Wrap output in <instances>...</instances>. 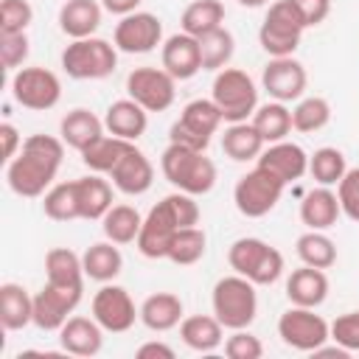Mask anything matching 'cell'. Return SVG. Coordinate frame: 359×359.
I'll return each instance as SVG.
<instances>
[{"instance_id":"6da1fadb","label":"cell","mask_w":359,"mask_h":359,"mask_svg":"<svg viewBox=\"0 0 359 359\" xmlns=\"http://www.w3.org/2000/svg\"><path fill=\"white\" fill-rule=\"evenodd\" d=\"M65 157V140L50 135H28L22 140V149L6 168L8 188L22 199L45 196V191L53 185L59 165Z\"/></svg>"},{"instance_id":"7a4b0ae2","label":"cell","mask_w":359,"mask_h":359,"mask_svg":"<svg viewBox=\"0 0 359 359\" xmlns=\"http://www.w3.org/2000/svg\"><path fill=\"white\" fill-rule=\"evenodd\" d=\"M194 224H199V205L194 202L191 194L174 191V194L163 196L143 216V227L137 233L135 247L146 258H165L174 233L180 227H194Z\"/></svg>"},{"instance_id":"3957f363","label":"cell","mask_w":359,"mask_h":359,"mask_svg":"<svg viewBox=\"0 0 359 359\" xmlns=\"http://www.w3.org/2000/svg\"><path fill=\"white\" fill-rule=\"evenodd\" d=\"M160 171L163 177L182 194L202 196L216 185V165L205 151L168 143V149L160 157Z\"/></svg>"},{"instance_id":"277c9868","label":"cell","mask_w":359,"mask_h":359,"mask_svg":"<svg viewBox=\"0 0 359 359\" xmlns=\"http://www.w3.org/2000/svg\"><path fill=\"white\" fill-rule=\"evenodd\" d=\"M210 306H213L216 320L224 328H230V331L250 328L252 320H255V314H258L255 283L247 280L244 275L219 278L216 286H213V294H210Z\"/></svg>"},{"instance_id":"5b68a950","label":"cell","mask_w":359,"mask_h":359,"mask_svg":"<svg viewBox=\"0 0 359 359\" xmlns=\"http://www.w3.org/2000/svg\"><path fill=\"white\" fill-rule=\"evenodd\" d=\"M227 261L236 275H244L255 286H272L283 275V255L280 250L269 247L264 238H236L227 250Z\"/></svg>"},{"instance_id":"8992f818","label":"cell","mask_w":359,"mask_h":359,"mask_svg":"<svg viewBox=\"0 0 359 359\" xmlns=\"http://www.w3.org/2000/svg\"><path fill=\"white\" fill-rule=\"evenodd\" d=\"M118 67V48L101 36L73 39L62 50V70L79 81H95L112 76Z\"/></svg>"},{"instance_id":"52a82bcc","label":"cell","mask_w":359,"mask_h":359,"mask_svg":"<svg viewBox=\"0 0 359 359\" xmlns=\"http://www.w3.org/2000/svg\"><path fill=\"white\" fill-rule=\"evenodd\" d=\"M210 98L227 123H241L258 109V87L238 67H222L216 73Z\"/></svg>"},{"instance_id":"ba28073f","label":"cell","mask_w":359,"mask_h":359,"mask_svg":"<svg viewBox=\"0 0 359 359\" xmlns=\"http://www.w3.org/2000/svg\"><path fill=\"white\" fill-rule=\"evenodd\" d=\"M306 31V22L292 0H278L266 8V17L258 28V42L261 48L275 59V56H292L300 45V36Z\"/></svg>"},{"instance_id":"9c48e42d","label":"cell","mask_w":359,"mask_h":359,"mask_svg":"<svg viewBox=\"0 0 359 359\" xmlns=\"http://www.w3.org/2000/svg\"><path fill=\"white\" fill-rule=\"evenodd\" d=\"M222 112L213 104V98H196L188 101L180 112V118L171 123L168 129V143H180L196 151H205L210 146V137L216 135L219 123H222Z\"/></svg>"},{"instance_id":"30bf717a","label":"cell","mask_w":359,"mask_h":359,"mask_svg":"<svg viewBox=\"0 0 359 359\" xmlns=\"http://www.w3.org/2000/svg\"><path fill=\"white\" fill-rule=\"evenodd\" d=\"M283 191H286V185L275 174H269L266 168L255 165L252 171H247L244 177H238V182L233 188V202H236V208H238L241 216L261 219V216H266L280 202Z\"/></svg>"},{"instance_id":"8fae6325","label":"cell","mask_w":359,"mask_h":359,"mask_svg":"<svg viewBox=\"0 0 359 359\" xmlns=\"http://www.w3.org/2000/svg\"><path fill=\"white\" fill-rule=\"evenodd\" d=\"M278 337L294 351L314 353L323 342L331 339V325L320 314H314V309L292 306L278 317Z\"/></svg>"},{"instance_id":"7c38bea8","label":"cell","mask_w":359,"mask_h":359,"mask_svg":"<svg viewBox=\"0 0 359 359\" xmlns=\"http://www.w3.org/2000/svg\"><path fill=\"white\" fill-rule=\"evenodd\" d=\"M126 95L146 112H165L177 98V79L165 67H135L126 76Z\"/></svg>"},{"instance_id":"4fadbf2b","label":"cell","mask_w":359,"mask_h":359,"mask_svg":"<svg viewBox=\"0 0 359 359\" xmlns=\"http://www.w3.org/2000/svg\"><path fill=\"white\" fill-rule=\"evenodd\" d=\"M11 95L20 107L45 112L59 104L62 81L53 70H45V67H20L11 76Z\"/></svg>"},{"instance_id":"5bb4252c","label":"cell","mask_w":359,"mask_h":359,"mask_svg":"<svg viewBox=\"0 0 359 359\" xmlns=\"http://www.w3.org/2000/svg\"><path fill=\"white\" fill-rule=\"evenodd\" d=\"M93 317L95 323L109 331V334H123L135 325V320L140 317V309H135L132 294L118 286V283H104L95 294H93Z\"/></svg>"},{"instance_id":"9a60e30c","label":"cell","mask_w":359,"mask_h":359,"mask_svg":"<svg viewBox=\"0 0 359 359\" xmlns=\"http://www.w3.org/2000/svg\"><path fill=\"white\" fill-rule=\"evenodd\" d=\"M163 42V22L151 11H132L121 17L112 34V45L123 53H151Z\"/></svg>"},{"instance_id":"2e32d148","label":"cell","mask_w":359,"mask_h":359,"mask_svg":"<svg viewBox=\"0 0 359 359\" xmlns=\"http://www.w3.org/2000/svg\"><path fill=\"white\" fill-rule=\"evenodd\" d=\"M306 84H309L306 67L294 56H275L272 62H266L261 73V87L269 93L272 101H280V104L300 101L306 93Z\"/></svg>"},{"instance_id":"e0dca14e","label":"cell","mask_w":359,"mask_h":359,"mask_svg":"<svg viewBox=\"0 0 359 359\" xmlns=\"http://www.w3.org/2000/svg\"><path fill=\"white\" fill-rule=\"evenodd\" d=\"M81 292L84 289L53 286L45 280V286L34 294V325L39 331H59L81 303Z\"/></svg>"},{"instance_id":"ac0fdd59","label":"cell","mask_w":359,"mask_h":359,"mask_svg":"<svg viewBox=\"0 0 359 359\" xmlns=\"http://www.w3.org/2000/svg\"><path fill=\"white\" fill-rule=\"evenodd\" d=\"M255 165L266 168L283 185H289V182H297L303 174H309V154L303 151V146H297L292 140H278V143L264 146Z\"/></svg>"},{"instance_id":"d6986e66","label":"cell","mask_w":359,"mask_h":359,"mask_svg":"<svg viewBox=\"0 0 359 359\" xmlns=\"http://www.w3.org/2000/svg\"><path fill=\"white\" fill-rule=\"evenodd\" d=\"M107 177L112 180V185H115L121 194H126V196H140V194H146V191L151 188V182H154V165L149 163V157H146L137 146H132V149L118 160V165H115Z\"/></svg>"},{"instance_id":"ffe728a7","label":"cell","mask_w":359,"mask_h":359,"mask_svg":"<svg viewBox=\"0 0 359 359\" xmlns=\"http://www.w3.org/2000/svg\"><path fill=\"white\" fill-rule=\"evenodd\" d=\"M163 67L177 79H194L202 70V53H199V39L191 34H174L163 42Z\"/></svg>"},{"instance_id":"44dd1931","label":"cell","mask_w":359,"mask_h":359,"mask_svg":"<svg viewBox=\"0 0 359 359\" xmlns=\"http://www.w3.org/2000/svg\"><path fill=\"white\" fill-rule=\"evenodd\" d=\"M62 351L73 356H95L104 348V328L95 323V317H67V323L59 328Z\"/></svg>"},{"instance_id":"7402d4cb","label":"cell","mask_w":359,"mask_h":359,"mask_svg":"<svg viewBox=\"0 0 359 359\" xmlns=\"http://www.w3.org/2000/svg\"><path fill=\"white\" fill-rule=\"evenodd\" d=\"M286 297L292 306H306V309H317L325 303L328 297V278L325 269L317 266H300L289 275L286 280Z\"/></svg>"},{"instance_id":"603a6c76","label":"cell","mask_w":359,"mask_h":359,"mask_svg":"<svg viewBox=\"0 0 359 359\" xmlns=\"http://www.w3.org/2000/svg\"><path fill=\"white\" fill-rule=\"evenodd\" d=\"M104 126H107L109 135L135 143L137 137H143V132H146V126H149V112H146L137 101L121 98V101H112V104L107 107Z\"/></svg>"},{"instance_id":"cb8c5ba5","label":"cell","mask_w":359,"mask_h":359,"mask_svg":"<svg viewBox=\"0 0 359 359\" xmlns=\"http://www.w3.org/2000/svg\"><path fill=\"white\" fill-rule=\"evenodd\" d=\"M342 208H339V196L328 188V185H320V188H311L303 202H300V222L309 227V230H328L337 224Z\"/></svg>"},{"instance_id":"d4e9b609","label":"cell","mask_w":359,"mask_h":359,"mask_svg":"<svg viewBox=\"0 0 359 359\" xmlns=\"http://www.w3.org/2000/svg\"><path fill=\"white\" fill-rule=\"evenodd\" d=\"M101 3L98 0H65L59 8V28L70 39L93 36L101 25Z\"/></svg>"},{"instance_id":"484cf974","label":"cell","mask_w":359,"mask_h":359,"mask_svg":"<svg viewBox=\"0 0 359 359\" xmlns=\"http://www.w3.org/2000/svg\"><path fill=\"white\" fill-rule=\"evenodd\" d=\"M104 132H107L104 121H101L95 112L84 109V107L70 109V112L59 121V135H62V140H65L70 149H76L79 154H81L93 140H98Z\"/></svg>"},{"instance_id":"4316f807","label":"cell","mask_w":359,"mask_h":359,"mask_svg":"<svg viewBox=\"0 0 359 359\" xmlns=\"http://www.w3.org/2000/svg\"><path fill=\"white\" fill-rule=\"evenodd\" d=\"M140 323L149 331H171L182 323V300L174 292H154L140 303Z\"/></svg>"},{"instance_id":"83f0119b","label":"cell","mask_w":359,"mask_h":359,"mask_svg":"<svg viewBox=\"0 0 359 359\" xmlns=\"http://www.w3.org/2000/svg\"><path fill=\"white\" fill-rule=\"evenodd\" d=\"M45 278L53 286H67V289H84V264L81 255H76L67 247H53L45 252Z\"/></svg>"},{"instance_id":"f1b7e54d","label":"cell","mask_w":359,"mask_h":359,"mask_svg":"<svg viewBox=\"0 0 359 359\" xmlns=\"http://www.w3.org/2000/svg\"><path fill=\"white\" fill-rule=\"evenodd\" d=\"M81 264H84V275L90 280H98V283H109L121 275L123 269V255L118 250L115 241H98V244H90L81 255Z\"/></svg>"},{"instance_id":"f546056e","label":"cell","mask_w":359,"mask_h":359,"mask_svg":"<svg viewBox=\"0 0 359 359\" xmlns=\"http://www.w3.org/2000/svg\"><path fill=\"white\" fill-rule=\"evenodd\" d=\"M224 325L216 320V314H191V317H182L180 323V337L182 342L191 348V351H199V353H210L216 351L224 337H222Z\"/></svg>"},{"instance_id":"4dcf8cb0","label":"cell","mask_w":359,"mask_h":359,"mask_svg":"<svg viewBox=\"0 0 359 359\" xmlns=\"http://www.w3.org/2000/svg\"><path fill=\"white\" fill-rule=\"evenodd\" d=\"M0 323L6 331H20L34 323V297L20 283L0 286Z\"/></svg>"},{"instance_id":"1f68e13d","label":"cell","mask_w":359,"mask_h":359,"mask_svg":"<svg viewBox=\"0 0 359 359\" xmlns=\"http://www.w3.org/2000/svg\"><path fill=\"white\" fill-rule=\"evenodd\" d=\"M76 194H79V213L87 222L104 219V213L112 208V185L101 174L79 177L76 180Z\"/></svg>"},{"instance_id":"d6a6232c","label":"cell","mask_w":359,"mask_h":359,"mask_svg":"<svg viewBox=\"0 0 359 359\" xmlns=\"http://www.w3.org/2000/svg\"><path fill=\"white\" fill-rule=\"evenodd\" d=\"M264 137L255 132L252 123L241 121V123H230L222 135V151L236 160V163H247V160H258L264 151Z\"/></svg>"},{"instance_id":"836d02e7","label":"cell","mask_w":359,"mask_h":359,"mask_svg":"<svg viewBox=\"0 0 359 359\" xmlns=\"http://www.w3.org/2000/svg\"><path fill=\"white\" fill-rule=\"evenodd\" d=\"M135 143L132 140H123V137H115V135H101L98 140H93L84 151H81V163L93 171V174H109L118 160L132 149Z\"/></svg>"},{"instance_id":"e575fe53","label":"cell","mask_w":359,"mask_h":359,"mask_svg":"<svg viewBox=\"0 0 359 359\" xmlns=\"http://www.w3.org/2000/svg\"><path fill=\"white\" fill-rule=\"evenodd\" d=\"M255 132L264 137V143H278V140H286V135L292 132V109L280 101H269V104H261L255 112H252V121Z\"/></svg>"},{"instance_id":"d590c367","label":"cell","mask_w":359,"mask_h":359,"mask_svg":"<svg viewBox=\"0 0 359 359\" xmlns=\"http://www.w3.org/2000/svg\"><path fill=\"white\" fill-rule=\"evenodd\" d=\"M222 22H224V6L219 0H194L185 6L182 17H180L182 34H191L196 39L222 28Z\"/></svg>"},{"instance_id":"8d00e7d4","label":"cell","mask_w":359,"mask_h":359,"mask_svg":"<svg viewBox=\"0 0 359 359\" xmlns=\"http://www.w3.org/2000/svg\"><path fill=\"white\" fill-rule=\"evenodd\" d=\"M143 227V216L132 208V205H112L104 219H101V230L109 241L115 244H132L137 241V233Z\"/></svg>"},{"instance_id":"74e56055","label":"cell","mask_w":359,"mask_h":359,"mask_svg":"<svg viewBox=\"0 0 359 359\" xmlns=\"http://www.w3.org/2000/svg\"><path fill=\"white\" fill-rule=\"evenodd\" d=\"M42 210L53 222H73L81 219L79 213V194H76V180L70 182H56L45 191L42 196Z\"/></svg>"},{"instance_id":"f35d334b","label":"cell","mask_w":359,"mask_h":359,"mask_svg":"<svg viewBox=\"0 0 359 359\" xmlns=\"http://www.w3.org/2000/svg\"><path fill=\"white\" fill-rule=\"evenodd\" d=\"M205 250H208V236H205L202 227H196V224L194 227H180L171 238V247H168L165 258L177 266H191V264L202 261Z\"/></svg>"},{"instance_id":"ab89813d","label":"cell","mask_w":359,"mask_h":359,"mask_svg":"<svg viewBox=\"0 0 359 359\" xmlns=\"http://www.w3.org/2000/svg\"><path fill=\"white\" fill-rule=\"evenodd\" d=\"M297 258L306 266H317V269H331L337 264V244L323 233V230H309L297 238L294 244Z\"/></svg>"},{"instance_id":"60d3db41","label":"cell","mask_w":359,"mask_h":359,"mask_svg":"<svg viewBox=\"0 0 359 359\" xmlns=\"http://www.w3.org/2000/svg\"><path fill=\"white\" fill-rule=\"evenodd\" d=\"M233 50H236V39L233 34L222 25L205 36H199V53H202V70H222L227 67V62L233 59Z\"/></svg>"},{"instance_id":"b9f144b4","label":"cell","mask_w":359,"mask_h":359,"mask_svg":"<svg viewBox=\"0 0 359 359\" xmlns=\"http://www.w3.org/2000/svg\"><path fill=\"white\" fill-rule=\"evenodd\" d=\"M345 171H348L345 154L339 149H334V146H323L314 154H309V174L314 177L317 185H328V188L339 185Z\"/></svg>"},{"instance_id":"7bdbcfd3","label":"cell","mask_w":359,"mask_h":359,"mask_svg":"<svg viewBox=\"0 0 359 359\" xmlns=\"http://www.w3.org/2000/svg\"><path fill=\"white\" fill-rule=\"evenodd\" d=\"M331 121V104L323 95H309L300 98L297 107L292 109V129L297 132H320Z\"/></svg>"},{"instance_id":"ee69618b","label":"cell","mask_w":359,"mask_h":359,"mask_svg":"<svg viewBox=\"0 0 359 359\" xmlns=\"http://www.w3.org/2000/svg\"><path fill=\"white\" fill-rule=\"evenodd\" d=\"M34 20L28 0H0V34H22Z\"/></svg>"},{"instance_id":"f6af8a7d","label":"cell","mask_w":359,"mask_h":359,"mask_svg":"<svg viewBox=\"0 0 359 359\" xmlns=\"http://www.w3.org/2000/svg\"><path fill=\"white\" fill-rule=\"evenodd\" d=\"M224 353L230 359H261L264 356V345H261V339L255 334H250L247 328H238L224 339Z\"/></svg>"},{"instance_id":"bcb514c9","label":"cell","mask_w":359,"mask_h":359,"mask_svg":"<svg viewBox=\"0 0 359 359\" xmlns=\"http://www.w3.org/2000/svg\"><path fill=\"white\" fill-rule=\"evenodd\" d=\"M339 208L351 222H359V168H348L337 185Z\"/></svg>"},{"instance_id":"7dc6e473","label":"cell","mask_w":359,"mask_h":359,"mask_svg":"<svg viewBox=\"0 0 359 359\" xmlns=\"http://www.w3.org/2000/svg\"><path fill=\"white\" fill-rule=\"evenodd\" d=\"M28 50H31V42H28L25 31L22 34H0V59H3L6 70L20 67L28 59Z\"/></svg>"},{"instance_id":"c3c4849f","label":"cell","mask_w":359,"mask_h":359,"mask_svg":"<svg viewBox=\"0 0 359 359\" xmlns=\"http://www.w3.org/2000/svg\"><path fill=\"white\" fill-rule=\"evenodd\" d=\"M331 339L351 353L359 351V311H345L331 323Z\"/></svg>"},{"instance_id":"681fc988","label":"cell","mask_w":359,"mask_h":359,"mask_svg":"<svg viewBox=\"0 0 359 359\" xmlns=\"http://www.w3.org/2000/svg\"><path fill=\"white\" fill-rule=\"evenodd\" d=\"M306 22V28H314L320 22H325V17L331 14V0H292Z\"/></svg>"},{"instance_id":"f907efd6","label":"cell","mask_w":359,"mask_h":359,"mask_svg":"<svg viewBox=\"0 0 359 359\" xmlns=\"http://www.w3.org/2000/svg\"><path fill=\"white\" fill-rule=\"evenodd\" d=\"M0 140H3V160L6 163H11L14 157H17V151L22 149V135H20V129L14 126V123H0Z\"/></svg>"},{"instance_id":"816d5d0a","label":"cell","mask_w":359,"mask_h":359,"mask_svg":"<svg viewBox=\"0 0 359 359\" xmlns=\"http://www.w3.org/2000/svg\"><path fill=\"white\" fill-rule=\"evenodd\" d=\"M135 356H137V359H174L177 353H174L171 345H165V342H160V339H151V342H143V345L135 351Z\"/></svg>"},{"instance_id":"f5cc1de1","label":"cell","mask_w":359,"mask_h":359,"mask_svg":"<svg viewBox=\"0 0 359 359\" xmlns=\"http://www.w3.org/2000/svg\"><path fill=\"white\" fill-rule=\"evenodd\" d=\"M140 3H143V0H101L104 11L118 14V17H126V14L137 11V6H140Z\"/></svg>"},{"instance_id":"db71d44e","label":"cell","mask_w":359,"mask_h":359,"mask_svg":"<svg viewBox=\"0 0 359 359\" xmlns=\"http://www.w3.org/2000/svg\"><path fill=\"white\" fill-rule=\"evenodd\" d=\"M241 6H247V8H258V6H264L266 0H238Z\"/></svg>"}]
</instances>
